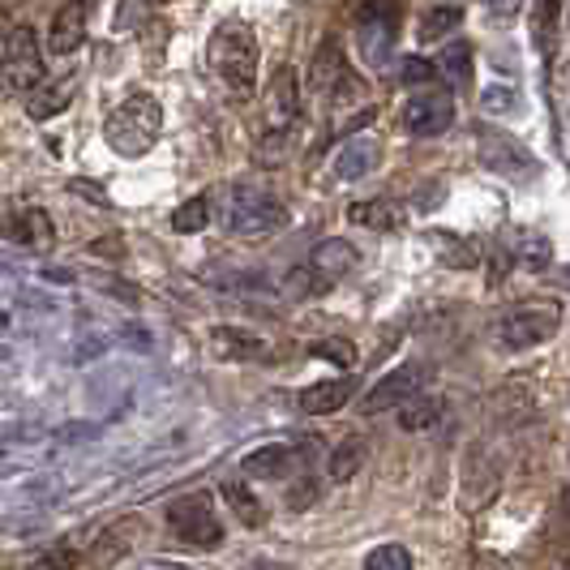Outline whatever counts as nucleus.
Masks as SVG:
<instances>
[{"mask_svg":"<svg viewBox=\"0 0 570 570\" xmlns=\"http://www.w3.org/2000/svg\"><path fill=\"white\" fill-rule=\"evenodd\" d=\"M210 73L223 82V91L236 100V104H249L254 91H258V39L245 22H219V31L210 35L207 44Z\"/></svg>","mask_w":570,"mask_h":570,"instance_id":"1","label":"nucleus"},{"mask_svg":"<svg viewBox=\"0 0 570 570\" xmlns=\"http://www.w3.org/2000/svg\"><path fill=\"white\" fill-rule=\"evenodd\" d=\"M159 133H163V104L151 91H129L104 120V142L120 159L151 155L159 147Z\"/></svg>","mask_w":570,"mask_h":570,"instance_id":"2","label":"nucleus"},{"mask_svg":"<svg viewBox=\"0 0 570 570\" xmlns=\"http://www.w3.org/2000/svg\"><path fill=\"white\" fill-rule=\"evenodd\" d=\"M288 228V207L261 189V185H236L228 207H223V232L241 236V241H261Z\"/></svg>","mask_w":570,"mask_h":570,"instance_id":"3","label":"nucleus"},{"mask_svg":"<svg viewBox=\"0 0 570 570\" xmlns=\"http://www.w3.org/2000/svg\"><path fill=\"white\" fill-rule=\"evenodd\" d=\"M562 326V305L558 301H519L515 310H507L493 326L498 348L507 352H527L545 339H554Z\"/></svg>","mask_w":570,"mask_h":570,"instance_id":"4","label":"nucleus"},{"mask_svg":"<svg viewBox=\"0 0 570 570\" xmlns=\"http://www.w3.org/2000/svg\"><path fill=\"white\" fill-rule=\"evenodd\" d=\"M399 22H404V0H364L357 9V39H361L364 65L386 69L395 60Z\"/></svg>","mask_w":570,"mask_h":570,"instance_id":"5","label":"nucleus"},{"mask_svg":"<svg viewBox=\"0 0 570 570\" xmlns=\"http://www.w3.org/2000/svg\"><path fill=\"white\" fill-rule=\"evenodd\" d=\"M44 78H48V65H44L39 35L31 26H13L4 39V53H0V82L13 95H31L44 86Z\"/></svg>","mask_w":570,"mask_h":570,"instance_id":"6","label":"nucleus"},{"mask_svg":"<svg viewBox=\"0 0 570 570\" xmlns=\"http://www.w3.org/2000/svg\"><path fill=\"white\" fill-rule=\"evenodd\" d=\"M163 519H167V532L176 540L194 545V549H219L223 545V523L214 515L210 493H185V498L167 502Z\"/></svg>","mask_w":570,"mask_h":570,"instance_id":"7","label":"nucleus"},{"mask_svg":"<svg viewBox=\"0 0 570 570\" xmlns=\"http://www.w3.org/2000/svg\"><path fill=\"white\" fill-rule=\"evenodd\" d=\"M261 104H266V129L270 133H292L301 125V116H305V91H301L296 65H279L270 73Z\"/></svg>","mask_w":570,"mask_h":570,"instance_id":"8","label":"nucleus"},{"mask_svg":"<svg viewBox=\"0 0 570 570\" xmlns=\"http://www.w3.org/2000/svg\"><path fill=\"white\" fill-rule=\"evenodd\" d=\"M476 155L489 172L498 176H511V181H532L536 176V159L527 147H519L511 133H498V129H480V142H476Z\"/></svg>","mask_w":570,"mask_h":570,"instance_id":"9","label":"nucleus"},{"mask_svg":"<svg viewBox=\"0 0 570 570\" xmlns=\"http://www.w3.org/2000/svg\"><path fill=\"white\" fill-rule=\"evenodd\" d=\"M420 395V369L416 364H395L391 373H382L361 399V412L364 416H382L391 408H404L408 399Z\"/></svg>","mask_w":570,"mask_h":570,"instance_id":"10","label":"nucleus"},{"mask_svg":"<svg viewBox=\"0 0 570 570\" xmlns=\"http://www.w3.org/2000/svg\"><path fill=\"white\" fill-rule=\"evenodd\" d=\"M455 125V100L451 91H424L404 107V129L412 138H442Z\"/></svg>","mask_w":570,"mask_h":570,"instance_id":"11","label":"nucleus"},{"mask_svg":"<svg viewBox=\"0 0 570 570\" xmlns=\"http://www.w3.org/2000/svg\"><path fill=\"white\" fill-rule=\"evenodd\" d=\"M305 78H310V91L317 100H339V95L352 86V69H348V60H344L339 39H322V44H317Z\"/></svg>","mask_w":570,"mask_h":570,"instance_id":"12","label":"nucleus"},{"mask_svg":"<svg viewBox=\"0 0 570 570\" xmlns=\"http://www.w3.org/2000/svg\"><path fill=\"white\" fill-rule=\"evenodd\" d=\"M310 451V446H305ZM301 446H288V442H266V446H254L245 460H241V476L245 480H288L296 464L305 460Z\"/></svg>","mask_w":570,"mask_h":570,"instance_id":"13","label":"nucleus"},{"mask_svg":"<svg viewBox=\"0 0 570 570\" xmlns=\"http://www.w3.org/2000/svg\"><path fill=\"white\" fill-rule=\"evenodd\" d=\"M373 167H377V138H373V133H352V138H344L339 151L330 155V172H335V181H344V185L364 181Z\"/></svg>","mask_w":570,"mask_h":570,"instance_id":"14","label":"nucleus"},{"mask_svg":"<svg viewBox=\"0 0 570 570\" xmlns=\"http://www.w3.org/2000/svg\"><path fill=\"white\" fill-rule=\"evenodd\" d=\"M352 395H357V377L344 373V377H322V382H310V386L296 395V404H301V412L305 416H335L339 408L352 404Z\"/></svg>","mask_w":570,"mask_h":570,"instance_id":"15","label":"nucleus"},{"mask_svg":"<svg viewBox=\"0 0 570 570\" xmlns=\"http://www.w3.org/2000/svg\"><path fill=\"white\" fill-rule=\"evenodd\" d=\"M86 39V4L82 0H65L48 22V53L73 56Z\"/></svg>","mask_w":570,"mask_h":570,"instance_id":"16","label":"nucleus"},{"mask_svg":"<svg viewBox=\"0 0 570 570\" xmlns=\"http://www.w3.org/2000/svg\"><path fill=\"white\" fill-rule=\"evenodd\" d=\"M207 348H210V357H214V361H228V364L258 361L261 352H266L258 335H254L249 326H236V322L214 326V330H210V339H207Z\"/></svg>","mask_w":570,"mask_h":570,"instance_id":"17","label":"nucleus"},{"mask_svg":"<svg viewBox=\"0 0 570 570\" xmlns=\"http://www.w3.org/2000/svg\"><path fill=\"white\" fill-rule=\"evenodd\" d=\"M9 236H13L22 249H31V254H53L56 223L48 219L44 207H22L9 219Z\"/></svg>","mask_w":570,"mask_h":570,"instance_id":"18","label":"nucleus"},{"mask_svg":"<svg viewBox=\"0 0 570 570\" xmlns=\"http://www.w3.org/2000/svg\"><path fill=\"white\" fill-rule=\"evenodd\" d=\"M357 266H361V249H357L352 241H344V236H326V241L313 245L310 270H317L322 279H344V275H352Z\"/></svg>","mask_w":570,"mask_h":570,"instance_id":"19","label":"nucleus"},{"mask_svg":"<svg viewBox=\"0 0 570 570\" xmlns=\"http://www.w3.org/2000/svg\"><path fill=\"white\" fill-rule=\"evenodd\" d=\"M348 219L357 228H369V232H399L408 223V210L395 198H361V202L348 207Z\"/></svg>","mask_w":570,"mask_h":570,"instance_id":"20","label":"nucleus"},{"mask_svg":"<svg viewBox=\"0 0 570 570\" xmlns=\"http://www.w3.org/2000/svg\"><path fill=\"white\" fill-rule=\"evenodd\" d=\"M78 91V78H69V82H44L39 91H31V100H26V116L31 120H53L60 116L65 107H69V95Z\"/></svg>","mask_w":570,"mask_h":570,"instance_id":"21","label":"nucleus"},{"mask_svg":"<svg viewBox=\"0 0 570 570\" xmlns=\"http://www.w3.org/2000/svg\"><path fill=\"white\" fill-rule=\"evenodd\" d=\"M138 532H142L138 519H120V523H112L104 536L95 540V562H116L120 554H129V545L138 540Z\"/></svg>","mask_w":570,"mask_h":570,"instance_id":"22","label":"nucleus"},{"mask_svg":"<svg viewBox=\"0 0 570 570\" xmlns=\"http://www.w3.org/2000/svg\"><path fill=\"white\" fill-rule=\"evenodd\" d=\"M223 498H228V507L236 511V519H241L245 527H261V523H266V507L249 493L245 476H241V480H223Z\"/></svg>","mask_w":570,"mask_h":570,"instance_id":"23","label":"nucleus"},{"mask_svg":"<svg viewBox=\"0 0 570 570\" xmlns=\"http://www.w3.org/2000/svg\"><path fill=\"white\" fill-rule=\"evenodd\" d=\"M438 78H442L446 86H455V91L472 82V48H467L464 39L442 48V56H438Z\"/></svg>","mask_w":570,"mask_h":570,"instance_id":"24","label":"nucleus"},{"mask_svg":"<svg viewBox=\"0 0 570 570\" xmlns=\"http://www.w3.org/2000/svg\"><path fill=\"white\" fill-rule=\"evenodd\" d=\"M364 464V442L361 438H344L335 451H330V460H326V476L335 480V485H344V480H352Z\"/></svg>","mask_w":570,"mask_h":570,"instance_id":"25","label":"nucleus"},{"mask_svg":"<svg viewBox=\"0 0 570 570\" xmlns=\"http://www.w3.org/2000/svg\"><path fill=\"white\" fill-rule=\"evenodd\" d=\"M446 412V404L442 399H429V395H416L404 404V412H399V429L404 433H424V429H433L438 420Z\"/></svg>","mask_w":570,"mask_h":570,"instance_id":"26","label":"nucleus"},{"mask_svg":"<svg viewBox=\"0 0 570 570\" xmlns=\"http://www.w3.org/2000/svg\"><path fill=\"white\" fill-rule=\"evenodd\" d=\"M167 223H172V232H176V236H198V232L210 223V198L207 194L185 198L181 207L172 210V219H167Z\"/></svg>","mask_w":570,"mask_h":570,"instance_id":"27","label":"nucleus"},{"mask_svg":"<svg viewBox=\"0 0 570 570\" xmlns=\"http://www.w3.org/2000/svg\"><path fill=\"white\" fill-rule=\"evenodd\" d=\"M515 261L523 270H532V275H545V270L554 266V245H549V236H536V232L519 236Z\"/></svg>","mask_w":570,"mask_h":570,"instance_id":"28","label":"nucleus"},{"mask_svg":"<svg viewBox=\"0 0 570 570\" xmlns=\"http://www.w3.org/2000/svg\"><path fill=\"white\" fill-rule=\"evenodd\" d=\"M464 22V9L460 4H438V9H429L424 18H420V26H416V35L424 39V44H433V39H442V35H451L455 26Z\"/></svg>","mask_w":570,"mask_h":570,"instance_id":"29","label":"nucleus"},{"mask_svg":"<svg viewBox=\"0 0 570 570\" xmlns=\"http://www.w3.org/2000/svg\"><path fill=\"white\" fill-rule=\"evenodd\" d=\"M558 22H562V0H540V4H536V48L545 56H554Z\"/></svg>","mask_w":570,"mask_h":570,"instance_id":"30","label":"nucleus"},{"mask_svg":"<svg viewBox=\"0 0 570 570\" xmlns=\"http://www.w3.org/2000/svg\"><path fill=\"white\" fill-rule=\"evenodd\" d=\"M364 570H412V549L386 540V545H377V549L364 558Z\"/></svg>","mask_w":570,"mask_h":570,"instance_id":"31","label":"nucleus"},{"mask_svg":"<svg viewBox=\"0 0 570 570\" xmlns=\"http://www.w3.org/2000/svg\"><path fill=\"white\" fill-rule=\"evenodd\" d=\"M82 562V554L73 549V545H48V549H39L31 562H26V570H73Z\"/></svg>","mask_w":570,"mask_h":570,"instance_id":"32","label":"nucleus"},{"mask_svg":"<svg viewBox=\"0 0 570 570\" xmlns=\"http://www.w3.org/2000/svg\"><path fill=\"white\" fill-rule=\"evenodd\" d=\"M313 357H322V361H335V364H344V369H352L357 364V348L348 344V339H330V344H313Z\"/></svg>","mask_w":570,"mask_h":570,"instance_id":"33","label":"nucleus"},{"mask_svg":"<svg viewBox=\"0 0 570 570\" xmlns=\"http://www.w3.org/2000/svg\"><path fill=\"white\" fill-rule=\"evenodd\" d=\"M404 69H399V78L404 82H412V86H420V82H433L438 78V65L433 60H424V56H408V60H399Z\"/></svg>","mask_w":570,"mask_h":570,"instance_id":"34","label":"nucleus"},{"mask_svg":"<svg viewBox=\"0 0 570 570\" xmlns=\"http://www.w3.org/2000/svg\"><path fill=\"white\" fill-rule=\"evenodd\" d=\"M511 100H515V95H511L507 86H489L480 104H485V112H507V107H511Z\"/></svg>","mask_w":570,"mask_h":570,"instance_id":"35","label":"nucleus"},{"mask_svg":"<svg viewBox=\"0 0 570 570\" xmlns=\"http://www.w3.org/2000/svg\"><path fill=\"white\" fill-rule=\"evenodd\" d=\"M313 498H317V485H310V480H301V485H296V489L288 493V507H296V511H301V507H310Z\"/></svg>","mask_w":570,"mask_h":570,"instance_id":"36","label":"nucleus"},{"mask_svg":"<svg viewBox=\"0 0 570 570\" xmlns=\"http://www.w3.org/2000/svg\"><path fill=\"white\" fill-rule=\"evenodd\" d=\"M69 189H73V194H86V198H95V207H112V202H107L104 189H95V185H86V181H73Z\"/></svg>","mask_w":570,"mask_h":570,"instance_id":"37","label":"nucleus"},{"mask_svg":"<svg viewBox=\"0 0 570 570\" xmlns=\"http://www.w3.org/2000/svg\"><path fill=\"white\" fill-rule=\"evenodd\" d=\"M485 9H493V13H502V18H511L523 9V0H485Z\"/></svg>","mask_w":570,"mask_h":570,"instance_id":"38","label":"nucleus"},{"mask_svg":"<svg viewBox=\"0 0 570 570\" xmlns=\"http://www.w3.org/2000/svg\"><path fill=\"white\" fill-rule=\"evenodd\" d=\"M138 570H194V567H185V562H167V558H151V562H142Z\"/></svg>","mask_w":570,"mask_h":570,"instance_id":"39","label":"nucleus"},{"mask_svg":"<svg viewBox=\"0 0 570 570\" xmlns=\"http://www.w3.org/2000/svg\"><path fill=\"white\" fill-rule=\"evenodd\" d=\"M554 279H558V283H562V288L570 292V261H567V266H558V270H554Z\"/></svg>","mask_w":570,"mask_h":570,"instance_id":"40","label":"nucleus"},{"mask_svg":"<svg viewBox=\"0 0 570 570\" xmlns=\"http://www.w3.org/2000/svg\"><path fill=\"white\" fill-rule=\"evenodd\" d=\"M562 511H567V519H570V485L562 489Z\"/></svg>","mask_w":570,"mask_h":570,"instance_id":"41","label":"nucleus"},{"mask_svg":"<svg viewBox=\"0 0 570 570\" xmlns=\"http://www.w3.org/2000/svg\"><path fill=\"white\" fill-rule=\"evenodd\" d=\"M4 326H9V313L0 310V330H4Z\"/></svg>","mask_w":570,"mask_h":570,"instance_id":"42","label":"nucleus"},{"mask_svg":"<svg viewBox=\"0 0 570 570\" xmlns=\"http://www.w3.org/2000/svg\"><path fill=\"white\" fill-rule=\"evenodd\" d=\"M249 570H270V567H249Z\"/></svg>","mask_w":570,"mask_h":570,"instance_id":"43","label":"nucleus"}]
</instances>
